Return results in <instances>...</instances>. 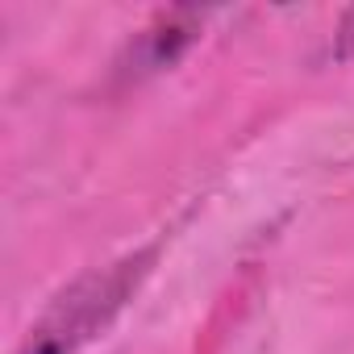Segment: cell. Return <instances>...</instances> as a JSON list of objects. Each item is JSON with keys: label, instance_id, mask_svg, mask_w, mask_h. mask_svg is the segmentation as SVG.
Here are the masks:
<instances>
[{"label": "cell", "instance_id": "obj_1", "mask_svg": "<svg viewBox=\"0 0 354 354\" xmlns=\"http://www.w3.org/2000/svg\"><path fill=\"white\" fill-rule=\"evenodd\" d=\"M150 263H154V250H142V254H129V259H117L109 267L80 275L30 325L17 354H75V350H84L96 333H104L113 325V317L125 308V300H133Z\"/></svg>", "mask_w": 354, "mask_h": 354}]
</instances>
